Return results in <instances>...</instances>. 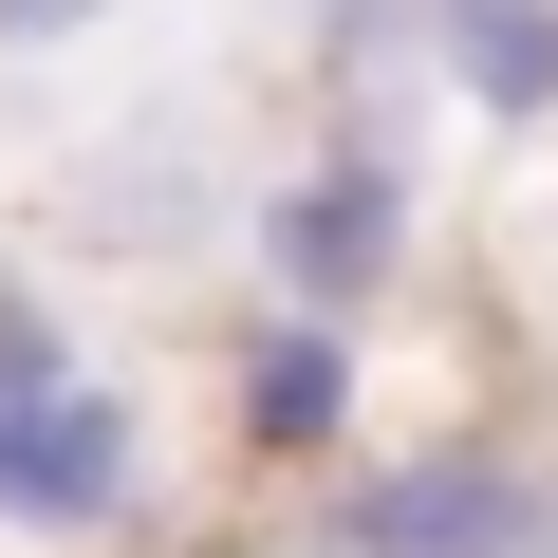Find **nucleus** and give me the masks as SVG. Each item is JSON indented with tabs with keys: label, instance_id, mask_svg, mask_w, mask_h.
Instances as JSON below:
<instances>
[{
	"label": "nucleus",
	"instance_id": "nucleus-5",
	"mask_svg": "<svg viewBox=\"0 0 558 558\" xmlns=\"http://www.w3.org/2000/svg\"><path fill=\"white\" fill-rule=\"evenodd\" d=\"M299 20H317V94H336V131L410 149V75L447 57V0H299Z\"/></svg>",
	"mask_w": 558,
	"mask_h": 558
},
{
	"label": "nucleus",
	"instance_id": "nucleus-1",
	"mask_svg": "<svg viewBox=\"0 0 558 558\" xmlns=\"http://www.w3.org/2000/svg\"><path fill=\"white\" fill-rule=\"evenodd\" d=\"M260 317H317V336H373L391 317V279H410V149L336 131L317 168H279L260 186Z\"/></svg>",
	"mask_w": 558,
	"mask_h": 558
},
{
	"label": "nucleus",
	"instance_id": "nucleus-10",
	"mask_svg": "<svg viewBox=\"0 0 558 558\" xmlns=\"http://www.w3.org/2000/svg\"><path fill=\"white\" fill-rule=\"evenodd\" d=\"M299 558H336V539H299Z\"/></svg>",
	"mask_w": 558,
	"mask_h": 558
},
{
	"label": "nucleus",
	"instance_id": "nucleus-4",
	"mask_svg": "<svg viewBox=\"0 0 558 558\" xmlns=\"http://www.w3.org/2000/svg\"><path fill=\"white\" fill-rule=\"evenodd\" d=\"M354 391H373V336L242 317V354H223V447H242V465H336V484H354Z\"/></svg>",
	"mask_w": 558,
	"mask_h": 558
},
{
	"label": "nucleus",
	"instance_id": "nucleus-9",
	"mask_svg": "<svg viewBox=\"0 0 558 558\" xmlns=\"http://www.w3.org/2000/svg\"><path fill=\"white\" fill-rule=\"evenodd\" d=\"M168 558H260V539H168Z\"/></svg>",
	"mask_w": 558,
	"mask_h": 558
},
{
	"label": "nucleus",
	"instance_id": "nucleus-8",
	"mask_svg": "<svg viewBox=\"0 0 558 558\" xmlns=\"http://www.w3.org/2000/svg\"><path fill=\"white\" fill-rule=\"evenodd\" d=\"M94 20H112V0H0V57H75Z\"/></svg>",
	"mask_w": 558,
	"mask_h": 558
},
{
	"label": "nucleus",
	"instance_id": "nucleus-6",
	"mask_svg": "<svg viewBox=\"0 0 558 558\" xmlns=\"http://www.w3.org/2000/svg\"><path fill=\"white\" fill-rule=\"evenodd\" d=\"M484 131H539L558 112V0H447V57H428Z\"/></svg>",
	"mask_w": 558,
	"mask_h": 558
},
{
	"label": "nucleus",
	"instance_id": "nucleus-3",
	"mask_svg": "<svg viewBox=\"0 0 558 558\" xmlns=\"http://www.w3.org/2000/svg\"><path fill=\"white\" fill-rule=\"evenodd\" d=\"M0 521H20V539H131L149 521V410L112 373L57 391V410H20V428H0Z\"/></svg>",
	"mask_w": 558,
	"mask_h": 558
},
{
	"label": "nucleus",
	"instance_id": "nucleus-2",
	"mask_svg": "<svg viewBox=\"0 0 558 558\" xmlns=\"http://www.w3.org/2000/svg\"><path fill=\"white\" fill-rule=\"evenodd\" d=\"M317 539H336V558H558V465L447 428V447L354 465V484L317 502Z\"/></svg>",
	"mask_w": 558,
	"mask_h": 558
},
{
	"label": "nucleus",
	"instance_id": "nucleus-7",
	"mask_svg": "<svg viewBox=\"0 0 558 558\" xmlns=\"http://www.w3.org/2000/svg\"><path fill=\"white\" fill-rule=\"evenodd\" d=\"M57 391H94V354H75V317L38 299V279H0V428H20V410H57Z\"/></svg>",
	"mask_w": 558,
	"mask_h": 558
}]
</instances>
